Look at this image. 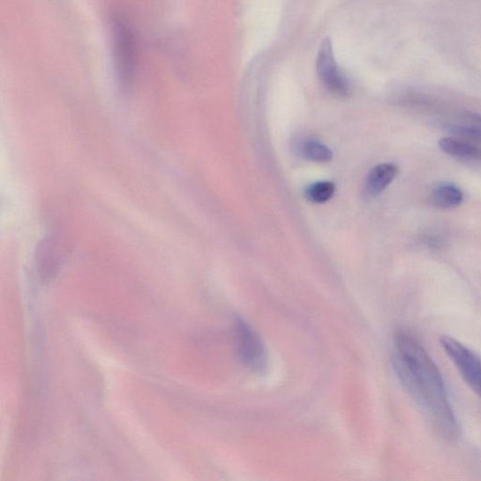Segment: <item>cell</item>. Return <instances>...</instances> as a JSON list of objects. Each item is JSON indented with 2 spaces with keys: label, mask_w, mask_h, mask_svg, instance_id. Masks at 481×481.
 Listing matches in <instances>:
<instances>
[{
  "label": "cell",
  "mask_w": 481,
  "mask_h": 481,
  "mask_svg": "<svg viewBox=\"0 0 481 481\" xmlns=\"http://www.w3.org/2000/svg\"><path fill=\"white\" fill-rule=\"evenodd\" d=\"M300 152L304 159L314 162H329L333 158V153L329 148L313 141L303 142Z\"/></svg>",
  "instance_id": "9"
},
{
  "label": "cell",
  "mask_w": 481,
  "mask_h": 481,
  "mask_svg": "<svg viewBox=\"0 0 481 481\" xmlns=\"http://www.w3.org/2000/svg\"><path fill=\"white\" fill-rule=\"evenodd\" d=\"M451 130L460 136L474 139L475 141H481V130L474 127L464 125H454Z\"/></svg>",
  "instance_id": "11"
},
{
  "label": "cell",
  "mask_w": 481,
  "mask_h": 481,
  "mask_svg": "<svg viewBox=\"0 0 481 481\" xmlns=\"http://www.w3.org/2000/svg\"><path fill=\"white\" fill-rule=\"evenodd\" d=\"M316 70L320 81L331 93L341 98L348 95L349 82L339 69L335 59L332 43L327 38L322 41L318 51Z\"/></svg>",
  "instance_id": "4"
},
{
  "label": "cell",
  "mask_w": 481,
  "mask_h": 481,
  "mask_svg": "<svg viewBox=\"0 0 481 481\" xmlns=\"http://www.w3.org/2000/svg\"><path fill=\"white\" fill-rule=\"evenodd\" d=\"M393 365L404 390L425 413L436 434L449 442L460 437V426L437 365L420 341L400 331L395 338Z\"/></svg>",
  "instance_id": "1"
},
{
  "label": "cell",
  "mask_w": 481,
  "mask_h": 481,
  "mask_svg": "<svg viewBox=\"0 0 481 481\" xmlns=\"http://www.w3.org/2000/svg\"><path fill=\"white\" fill-rule=\"evenodd\" d=\"M237 353L245 367L257 374H262L268 364L265 345L260 336L245 320L237 318L235 323Z\"/></svg>",
  "instance_id": "2"
},
{
  "label": "cell",
  "mask_w": 481,
  "mask_h": 481,
  "mask_svg": "<svg viewBox=\"0 0 481 481\" xmlns=\"http://www.w3.org/2000/svg\"><path fill=\"white\" fill-rule=\"evenodd\" d=\"M441 150L449 156L466 160L481 159V149L477 146L454 138H442L439 142Z\"/></svg>",
  "instance_id": "8"
},
{
  "label": "cell",
  "mask_w": 481,
  "mask_h": 481,
  "mask_svg": "<svg viewBox=\"0 0 481 481\" xmlns=\"http://www.w3.org/2000/svg\"><path fill=\"white\" fill-rule=\"evenodd\" d=\"M477 120L481 123V117H477Z\"/></svg>",
  "instance_id": "12"
},
{
  "label": "cell",
  "mask_w": 481,
  "mask_h": 481,
  "mask_svg": "<svg viewBox=\"0 0 481 481\" xmlns=\"http://www.w3.org/2000/svg\"><path fill=\"white\" fill-rule=\"evenodd\" d=\"M440 344L461 377L481 399V357L451 337H441Z\"/></svg>",
  "instance_id": "3"
},
{
  "label": "cell",
  "mask_w": 481,
  "mask_h": 481,
  "mask_svg": "<svg viewBox=\"0 0 481 481\" xmlns=\"http://www.w3.org/2000/svg\"><path fill=\"white\" fill-rule=\"evenodd\" d=\"M399 168L394 164H381L374 167L365 181V192L370 197L382 193L395 180Z\"/></svg>",
  "instance_id": "5"
},
{
  "label": "cell",
  "mask_w": 481,
  "mask_h": 481,
  "mask_svg": "<svg viewBox=\"0 0 481 481\" xmlns=\"http://www.w3.org/2000/svg\"><path fill=\"white\" fill-rule=\"evenodd\" d=\"M335 190L336 187L333 183L319 182L306 188L305 196L313 202L323 203L333 197Z\"/></svg>",
  "instance_id": "10"
},
{
  "label": "cell",
  "mask_w": 481,
  "mask_h": 481,
  "mask_svg": "<svg viewBox=\"0 0 481 481\" xmlns=\"http://www.w3.org/2000/svg\"><path fill=\"white\" fill-rule=\"evenodd\" d=\"M115 30H116L115 38L117 40L116 46L118 47L117 54L119 55L121 79L123 82L126 83L129 81L133 70L131 37L123 24L118 23Z\"/></svg>",
  "instance_id": "6"
},
{
  "label": "cell",
  "mask_w": 481,
  "mask_h": 481,
  "mask_svg": "<svg viewBox=\"0 0 481 481\" xmlns=\"http://www.w3.org/2000/svg\"><path fill=\"white\" fill-rule=\"evenodd\" d=\"M432 201L440 209L457 208L464 202V193L457 185L450 183L437 185L433 190Z\"/></svg>",
  "instance_id": "7"
}]
</instances>
